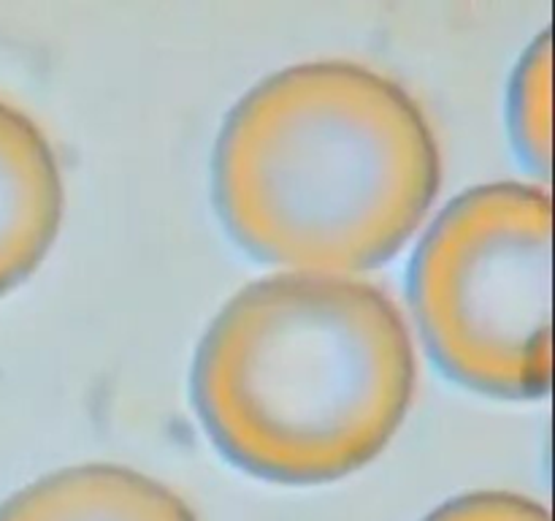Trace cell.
<instances>
[{
  "instance_id": "cell-1",
  "label": "cell",
  "mask_w": 555,
  "mask_h": 521,
  "mask_svg": "<svg viewBox=\"0 0 555 521\" xmlns=\"http://www.w3.org/2000/svg\"><path fill=\"white\" fill-rule=\"evenodd\" d=\"M442 182L421 103L356 60L263 76L222 123L211 190L228 231L260 258L345 275L388 260Z\"/></svg>"
},
{
  "instance_id": "cell-2",
  "label": "cell",
  "mask_w": 555,
  "mask_h": 521,
  "mask_svg": "<svg viewBox=\"0 0 555 521\" xmlns=\"http://www.w3.org/2000/svg\"><path fill=\"white\" fill-rule=\"evenodd\" d=\"M415 380L410 326L383 288L282 271L244 285L211 320L193 402L217 448L247 472L328 483L390 443Z\"/></svg>"
},
{
  "instance_id": "cell-3",
  "label": "cell",
  "mask_w": 555,
  "mask_h": 521,
  "mask_svg": "<svg viewBox=\"0 0 555 521\" xmlns=\"http://www.w3.org/2000/svg\"><path fill=\"white\" fill-rule=\"evenodd\" d=\"M551 190L486 182L428 226L410 298L428 351L482 394L529 399L551 389Z\"/></svg>"
},
{
  "instance_id": "cell-4",
  "label": "cell",
  "mask_w": 555,
  "mask_h": 521,
  "mask_svg": "<svg viewBox=\"0 0 555 521\" xmlns=\"http://www.w3.org/2000/svg\"><path fill=\"white\" fill-rule=\"evenodd\" d=\"M63 171L41 125L0 98V293L25 280L63 220Z\"/></svg>"
},
{
  "instance_id": "cell-5",
  "label": "cell",
  "mask_w": 555,
  "mask_h": 521,
  "mask_svg": "<svg viewBox=\"0 0 555 521\" xmlns=\"http://www.w3.org/2000/svg\"><path fill=\"white\" fill-rule=\"evenodd\" d=\"M0 521H198L173 488L133 467L76 465L27 483Z\"/></svg>"
},
{
  "instance_id": "cell-6",
  "label": "cell",
  "mask_w": 555,
  "mask_h": 521,
  "mask_svg": "<svg viewBox=\"0 0 555 521\" xmlns=\"http://www.w3.org/2000/svg\"><path fill=\"white\" fill-rule=\"evenodd\" d=\"M509 128L520 155L551 171V33H542L526 54L509 85Z\"/></svg>"
},
{
  "instance_id": "cell-7",
  "label": "cell",
  "mask_w": 555,
  "mask_h": 521,
  "mask_svg": "<svg viewBox=\"0 0 555 521\" xmlns=\"http://www.w3.org/2000/svg\"><path fill=\"white\" fill-rule=\"evenodd\" d=\"M423 521H551V510L515 492H472L448 499Z\"/></svg>"
}]
</instances>
